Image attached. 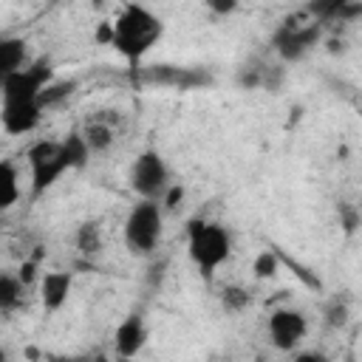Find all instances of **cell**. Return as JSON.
<instances>
[{
    "instance_id": "cell-1",
    "label": "cell",
    "mask_w": 362,
    "mask_h": 362,
    "mask_svg": "<svg viewBox=\"0 0 362 362\" xmlns=\"http://www.w3.org/2000/svg\"><path fill=\"white\" fill-rule=\"evenodd\" d=\"M110 25H113V40H110V45L133 65V71L139 68L141 57L156 45V40H158L161 31H164L161 20H158L150 8L139 6V3L122 6V11L116 14V20H113Z\"/></svg>"
},
{
    "instance_id": "cell-2",
    "label": "cell",
    "mask_w": 362,
    "mask_h": 362,
    "mask_svg": "<svg viewBox=\"0 0 362 362\" xmlns=\"http://www.w3.org/2000/svg\"><path fill=\"white\" fill-rule=\"evenodd\" d=\"M187 249H189V257L198 266V272L209 280L215 274V269L229 257L232 240H229L226 226L195 218L187 223Z\"/></svg>"
},
{
    "instance_id": "cell-3",
    "label": "cell",
    "mask_w": 362,
    "mask_h": 362,
    "mask_svg": "<svg viewBox=\"0 0 362 362\" xmlns=\"http://www.w3.org/2000/svg\"><path fill=\"white\" fill-rule=\"evenodd\" d=\"M161 226H164V215L158 201H139L133 204V209L124 218V246L130 255H150L158 240H161Z\"/></svg>"
},
{
    "instance_id": "cell-4",
    "label": "cell",
    "mask_w": 362,
    "mask_h": 362,
    "mask_svg": "<svg viewBox=\"0 0 362 362\" xmlns=\"http://www.w3.org/2000/svg\"><path fill=\"white\" fill-rule=\"evenodd\" d=\"M25 158H28V167H31V198L45 195L59 181V175L68 173V167L62 161V153H59V141H54V139L34 141L28 147Z\"/></svg>"
},
{
    "instance_id": "cell-5",
    "label": "cell",
    "mask_w": 362,
    "mask_h": 362,
    "mask_svg": "<svg viewBox=\"0 0 362 362\" xmlns=\"http://www.w3.org/2000/svg\"><path fill=\"white\" fill-rule=\"evenodd\" d=\"M54 82V71H51V59L40 57L34 62H28L25 68H20L17 74H11L3 88H0V99L3 105H25V102H37L40 90Z\"/></svg>"
},
{
    "instance_id": "cell-6",
    "label": "cell",
    "mask_w": 362,
    "mask_h": 362,
    "mask_svg": "<svg viewBox=\"0 0 362 362\" xmlns=\"http://www.w3.org/2000/svg\"><path fill=\"white\" fill-rule=\"evenodd\" d=\"M130 187L141 201H158L170 187V170L158 150H144L130 167Z\"/></svg>"
},
{
    "instance_id": "cell-7",
    "label": "cell",
    "mask_w": 362,
    "mask_h": 362,
    "mask_svg": "<svg viewBox=\"0 0 362 362\" xmlns=\"http://www.w3.org/2000/svg\"><path fill=\"white\" fill-rule=\"evenodd\" d=\"M300 17H288L272 37V45L274 51L286 59V62H297L303 59L322 37V25L317 20H308V23H297Z\"/></svg>"
},
{
    "instance_id": "cell-8",
    "label": "cell",
    "mask_w": 362,
    "mask_h": 362,
    "mask_svg": "<svg viewBox=\"0 0 362 362\" xmlns=\"http://www.w3.org/2000/svg\"><path fill=\"white\" fill-rule=\"evenodd\" d=\"M308 331V320L297 308H277L269 317V339L277 351H294Z\"/></svg>"
},
{
    "instance_id": "cell-9",
    "label": "cell",
    "mask_w": 362,
    "mask_h": 362,
    "mask_svg": "<svg viewBox=\"0 0 362 362\" xmlns=\"http://www.w3.org/2000/svg\"><path fill=\"white\" fill-rule=\"evenodd\" d=\"M141 82H150V85H173V88H198V85H206L209 82V74L206 71H198V68H181V65H150V68H136Z\"/></svg>"
},
{
    "instance_id": "cell-10",
    "label": "cell",
    "mask_w": 362,
    "mask_h": 362,
    "mask_svg": "<svg viewBox=\"0 0 362 362\" xmlns=\"http://www.w3.org/2000/svg\"><path fill=\"white\" fill-rule=\"evenodd\" d=\"M144 345H147V325H144V317H141L139 311H133V314H127V317L116 325V334H113L116 356L136 359Z\"/></svg>"
},
{
    "instance_id": "cell-11",
    "label": "cell",
    "mask_w": 362,
    "mask_h": 362,
    "mask_svg": "<svg viewBox=\"0 0 362 362\" xmlns=\"http://www.w3.org/2000/svg\"><path fill=\"white\" fill-rule=\"evenodd\" d=\"M42 119V110L37 102H25V105H3L0 107V124L6 133L11 136H23L31 133Z\"/></svg>"
},
{
    "instance_id": "cell-12",
    "label": "cell",
    "mask_w": 362,
    "mask_h": 362,
    "mask_svg": "<svg viewBox=\"0 0 362 362\" xmlns=\"http://www.w3.org/2000/svg\"><path fill=\"white\" fill-rule=\"evenodd\" d=\"M71 286H74V277L71 272H45L42 280H40V303L45 308V314H57L68 294H71Z\"/></svg>"
},
{
    "instance_id": "cell-13",
    "label": "cell",
    "mask_w": 362,
    "mask_h": 362,
    "mask_svg": "<svg viewBox=\"0 0 362 362\" xmlns=\"http://www.w3.org/2000/svg\"><path fill=\"white\" fill-rule=\"evenodd\" d=\"M25 59H28V48L23 37H0V88L11 74L25 68Z\"/></svg>"
},
{
    "instance_id": "cell-14",
    "label": "cell",
    "mask_w": 362,
    "mask_h": 362,
    "mask_svg": "<svg viewBox=\"0 0 362 362\" xmlns=\"http://www.w3.org/2000/svg\"><path fill=\"white\" fill-rule=\"evenodd\" d=\"M79 133H82V139H85V144H88L90 153H105V150L113 144V139H116L113 124H110V119H105V116L90 119V122L85 124V130H79Z\"/></svg>"
},
{
    "instance_id": "cell-15",
    "label": "cell",
    "mask_w": 362,
    "mask_h": 362,
    "mask_svg": "<svg viewBox=\"0 0 362 362\" xmlns=\"http://www.w3.org/2000/svg\"><path fill=\"white\" fill-rule=\"evenodd\" d=\"M59 153H62V161L68 170H82L90 158V150L79 130H71L65 139H59Z\"/></svg>"
},
{
    "instance_id": "cell-16",
    "label": "cell",
    "mask_w": 362,
    "mask_h": 362,
    "mask_svg": "<svg viewBox=\"0 0 362 362\" xmlns=\"http://www.w3.org/2000/svg\"><path fill=\"white\" fill-rule=\"evenodd\" d=\"M23 297H25V286L20 283V277L0 272V314L17 311L23 305Z\"/></svg>"
},
{
    "instance_id": "cell-17",
    "label": "cell",
    "mask_w": 362,
    "mask_h": 362,
    "mask_svg": "<svg viewBox=\"0 0 362 362\" xmlns=\"http://www.w3.org/2000/svg\"><path fill=\"white\" fill-rule=\"evenodd\" d=\"M17 167L11 161H3L0 158V212L11 209L20 198V184H17Z\"/></svg>"
},
{
    "instance_id": "cell-18",
    "label": "cell",
    "mask_w": 362,
    "mask_h": 362,
    "mask_svg": "<svg viewBox=\"0 0 362 362\" xmlns=\"http://www.w3.org/2000/svg\"><path fill=\"white\" fill-rule=\"evenodd\" d=\"M74 90H76V82H74V79H59V82L54 79V82H48V85L40 90L37 105H40V110H48V107H54V105L65 102Z\"/></svg>"
},
{
    "instance_id": "cell-19",
    "label": "cell",
    "mask_w": 362,
    "mask_h": 362,
    "mask_svg": "<svg viewBox=\"0 0 362 362\" xmlns=\"http://www.w3.org/2000/svg\"><path fill=\"white\" fill-rule=\"evenodd\" d=\"M76 249H79L85 257H90V255H96V252L102 249V226H99L96 221H85V223L76 229Z\"/></svg>"
},
{
    "instance_id": "cell-20",
    "label": "cell",
    "mask_w": 362,
    "mask_h": 362,
    "mask_svg": "<svg viewBox=\"0 0 362 362\" xmlns=\"http://www.w3.org/2000/svg\"><path fill=\"white\" fill-rule=\"evenodd\" d=\"M252 303V294L243 288V286H223V291H221V308L226 311V314H240L246 305Z\"/></svg>"
},
{
    "instance_id": "cell-21",
    "label": "cell",
    "mask_w": 362,
    "mask_h": 362,
    "mask_svg": "<svg viewBox=\"0 0 362 362\" xmlns=\"http://www.w3.org/2000/svg\"><path fill=\"white\" fill-rule=\"evenodd\" d=\"M277 269H280L277 249H263V252L255 257V263H252V272H255L257 280H269V277H274Z\"/></svg>"
},
{
    "instance_id": "cell-22",
    "label": "cell",
    "mask_w": 362,
    "mask_h": 362,
    "mask_svg": "<svg viewBox=\"0 0 362 362\" xmlns=\"http://www.w3.org/2000/svg\"><path fill=\"white\" fill-rule=\"evenodd\" d=\"M260 82H263V68H257V65H243V68L238 71V85H240L243 90L260 88Z\"/></svg>"
},
{
    "instance_id": "cell-23",
    "label": "cell",
    "mask_w": 362,
    "mask_h": 362,
    "mask_svg": "<svg viewBox=\"0 0 362 362\" xmlns=\"http://www.w3.org/2000/svg\"><path fill=\"white\" fill-rule=\"evenodd\" d=\"M325 317H328V325H334V328H339V325H345L348 322V308H345V303H331L328 305V311H325Z\"/></svg>"
},
{
    "instance_id": "cell-24",
    "label": "cell",
    "mask_w": 362,
    "mask_h": 362,
    "mask_svg": "<svg viewBox=\"0 0 362 362\" xmlns=\"http://www.w3.org/2000/svg\"><path fill=\"white\" fill-rule=\"evenodd\" d=\"M42 257V252H37L31 260H25L23 266H20V272H17V277H20V283L23 286H28V283H34V277H37V260Z\"/></svg>"
},
{
    "instance_id": "cell-25",
    "label": "cell",
    "mask_w": 362,
    "mask_h": 362,
    "mask_svg": "<svg viewBox=\"0 0 362 362\" xmlns=\"http://www.w3.org/2000/svg\"><path fill=\"white\" fill-rule=\"evenodd\" d=\"M206 8L215 14H232L238 8V3L235 0H206Z\"/></svg>"
},
{
    "instance_id": "cell-26",
    "label": "cell",
    "mask_w": 362,
    "mask_h": 362,
    "mask_svg": "<svg viewBox=\"0 0 362 362\" xmlns=\"http://www.w3.org/2000/svg\"><path fill=\"white\" fill-rule=\"evenodd\" d=\"M339 215H342V226H345V232H354L356 229V223H359V218H356V209H351V206H339Z\"/></svg>"
},
{
    "instance_id": "cell-27",
    "label": "cell",
    "mask_w": 362,
    "mask_h": 362,
    "mask_svg": "<svg viewBox=\"0 0 362 362\" xmlns=\"http://www.w3.org/2000/svg\"><path fill=\"white\" fill-rule=\"evenodd\" d=\"M181 198H184V187L173 184V187H167V192H164V206H167V209H173Z\"/></svg>"
},
{
    "instance_id": "cell-28",
    "label": "cell",
    "mask_w": 362,
    "mask_h": 362,
    "mask_svg": "<svg viewBox=\"0 0 362 362\" xmlns=\"http://www.w3.org/2000/svg\"><path fill=\"white\" fill-rule=\"evenodd\" d=\"M294 362H331V359L325 354H320V351H303V354L294 356Z\"/></svg>"
},
{
    "instance_id": "cell-29",
    "label": "cell",
    "mask_w": 362,
    "mask_h": 362,
    "mask_svg": "<svg viewBox=\"0 0 362 362\" xmlns=\"http://www.w3.org/2000/svg\"><path fill=\"white\" fill-rule=\"evenodd\" d=\"M96 40L110 45V40H113V25H110V23H102V25L96 28Z\"/></svg>"
},
{
    "instance_id": "cell-30",
    "label": "cell",
    "mask_w": 362,
    "mask_h": 362,
    "mask_svg": "<svg viewBox=\"0 0 362 362\" xmlns=\"http://www.w3.org/2000/svg\"><path fill=\"white\" fill-rule=\"evenodd\" d=\"M328 51H331V54H337V51L342 54V51H345V42H342V40H328Z\"/></svg>"
},
{
    "instance_id": "cell-31",
    "label": "cell",
    "mask_w": 362,
    "mask_h": 362,
    "mask_svg": "<svg viewBox=\"0 0 362 362\" xmlns=\"http://www.w3.org/2000/svg\"><path fill=\"white\" fill-rule=\"evenodd\" d=\"M90 362H113V359H110V356H105V354H96Z\"/></svg>"
},
{
    "instance_id": "cell-32",
    "label": "cell",
    "mask_w": 362,
    "mask_h": 362,
    "mask_svg": "<svg viewBox=\"0 0 362 362\" xmlns=\"http://www.w3.org/2000/svg\"><path fill=\"white\" fill-rule=\"evenodd\" d=\"M0 362H8V351L0 345Z\"/></svg>"
},
{
    "instance_id": "cell-33",
    "label": "cell",
    "mask_w": 362,
    "mask_h": 362,
    "mask_svg": "<svg viewBox=\"0 0 362 362\" xmlns=\"http://www.w3.org/2000/svg\"><path fill=\"white\" fill-rule=\"evenodd\" d=\"M113 362H133V359H127V356H116Z\"/></svg>"
}]
</instances>
